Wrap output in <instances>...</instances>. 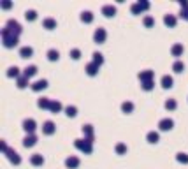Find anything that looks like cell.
Masks as SVG:
<instances>
[{
    "label": "cell",
    "instance_id": "1",
    "mask_svg": "<svg viewBox=\"0 0 188 169\" xmlns=\"http://www.w3.org/2000/svg\"><path fill=\"white\" fill-rule=\"evenodd\" d=\"M0 33H2V42H4V46L6 48H14L18 44V37L16 35H12L11 32H9V28L4 27L2 30H0Z\"/></svg>",
    "mask_w": 188,
    "mask_h": 169
},
{
    "label": "cell",
    "instance_id": "2",
    "mask_svg": "<svg viewBox=\"0 0 188 169\" xmlns=\"http://www.w3.org/2000/svg\"><path fill=\"white\" fill-rule=\"evenodd\" d=\"M74 146L77 148V150H81L83 153H91V152H93V145H91V143H88L85 137H83V139H76V141H74Z\"/></svg>",
    "mask_w": 188,
    "mask_h": 169
},
{
    "label": "cell",
    "instance_id": "3",
    "mask_svg": "<svg viewBox=\"0 0 188 169\" xmlns=\"http://www.w3.org/2000/svg\"><path fill=\"white\" fill-rule=\"evenodd\" d=\"M6 27L9 28V32L12 33V35H20V33L23 32V28H21V25L16 21V20H7V23H6Z\"/></svg>",
    "mask_w": 188,
    "mask_h": 169
},
{
    "label": "cell",
    "instance_id": "4",
    "mask_svg": "<svg viewBox=\"0 0 188 169\" xmlns=\"http://www.w3.org/2000/svg\"><path fill=\"white\" fill-rule=\"evenodd\" d=\"M106 37H107V32H106V28H102V27L95 28V32H93V41H95V42H97V44L106 42Z\"/></svg>",
    "mask_w": 188,
    "mask_h": 169
},
{
    "label": "cell",
    "instance_id": "5",
    "mask_svg": "<svg viewBox=\"0 0 188 169\" xmlns=\"http://www.w3.org/2000/svg\"><path fill=\"white\" fill-rule=\"evenodd\" d=\"M21 125H23V131L27 132V134H33V131L37 129V123H35L33 118H25Z\"/></svg>",
    "mask_w": 188,
    "mask_h": 169
},
{
    "label": "cell",
    "instance_id": "6",
    "mask_svg": "<svg viewBox=\"0 0 188 169\" xmlns=\"http://www.w3.org/2000/svg\"><path fill=\"white\" fill-rule=\"evenodd\" d=\"M81 131H83V134H85V139H86V141L93 145V139H95V136H93V125L86 123V125L81 127Z\"/></svg>",
    "mask_w": 188,
    "mask_h": 169
},
{
    "label": "cell",
    "instance_id": "7",
    "mask_svg": "<svg viewBox=\"0 0 188 169\" xmlns=\"http://www.w3.org/2000/svg\"><path fill=\"white\" fill-rule=\"evenodd\" d=\"M141 83H146V81H153V78H155V71H150V69H146V71H141L137 74Z\"/></svg>",
    "mask_w": 188,
    "mask_h": 169
},
{
    "label": "cell",
    "instance_id": "8",
    "mask_svg": "<svg viewBox=\"0 0 188 169\" xmlns=\"http://www.w3.org/2000/svg\"><path fill=\"white\" fill-rule=\"evenodd\" d=\"M172 127H174V120L172 118H162L158 122V129L160 131H171Z\"/></svg>",
    "mask_w": 188,
    "mask_h": 169
},
{
    "label": "cell",
    "instance_id": "9",
    "mask_svg": "<svg viewBox=\"0 0 188 169\" xmlns=\"http://www.w3.org/2000/svg\"><path fill=\"white\" fill-rule=\"evenodd\" d=\"M6 155H7V158H9L12 164H16V166H18V164H21V157H20V153L14 152L12 148H9V150H7Z\"/></svg>",
    "mask_w": 188,
    "mask_h": 169
},
{
    "label": "cell",
    "instance_id": "10",
    "mask_svg": "<svg viewBox=\"0 0 188 169\" xmlns=\"http://www.w3.org/2000/svg\"><path fill=\"white\" fill-rule=\"evenodd\" d=\"M102 14L106 18H111L116 14V6H113V4H106V6H102Z\"/></svg>",
    "mask_w": 188,
    "mask_h": 169
},
{
    "label": "cell",
    "instance_id": "11",
    "mask_svg": "<svg viewBox=\"0 0 188 169\" xmlns=\"http://www.w3.org/2000/svg\"><path fill=\"white\" fill-rule=\"evenodd\" d=\"M30 88H32L33 92H41V90H44V88H48V81H46V79H37L35 83L30 85Z\"/></svg>",
    "mask_w": 188,
    "mask_h": 169
},
{
    "label": "cell",
    "instance_id": "12",
    "mask_svg": "<svg viewBox=\"0 0 188 169\" xmlns=\"http://www.w3.org/2000/svg\"><path fill=\"white\" fill-rule=\"evenodd\" d=\"M35 143H37V136H35V134H27L25 139H23V146L25 148H32Z\"/></svg>",
    "mask_w": 188,
    "mask_h": 169
},
{
    "label": "cell",
    "instance_id": "13",
    "mask_svg": "<svg viewBox=\"0 0 188 169\" xmlns=\"http://www.w3.org/2000/svg\"><path fill=\"white\" fill-rule=\"evenodd\" d=\"M55 131H56V127H55V123L51 120L48 122H44V125H42V132L44 134H48V136H51V134H55Z\"/></svg>",
    "mask_w": 188,
    "mask_h": 169
},
{
    "label": "cell",
    "instance_id": "14",
    "mask_svg": "<svg viewBox=\"0 0 188 169\" xmlns=\"http://www.w3.org/2000/svg\"><path fill=\"white\" fill-rule=\"evenodd\" d=\"M65 166H67L69 169H76L77 166H79V158L74 157V155H70V157L65 158Z\"/></svg>",
    "mask_w": 188,
    "mask_h": 169
},
{
    "label": "cell",
    "instance_id": "15",
    "mask_svg": "<svg viewBox=\"0 0 188 169\" xmlns=\"http://www.w3.org/2000/svg\"><path fill=\"white\" fill-rule=\"evenodd\" d=\"M160 85L164 88H172V85H174V79H172V76H169V74H164L160 79Z\"/></svg>",
    "mask_w": 188,
    "mask_h": 169
},
{
    "label": "cell",
    "instance_id": "16",
    "mask_svg": "<svg viewBox=\"0 0 188 169\" xmlns=\"http://www.w3.org/2000/svg\"><path fill=\"white\" fill-rule=\"evenodd\" d=\"M146 139H148V143H151V145H155V143L160 141V134L156 131H150L148 134H146Z\"/></svg>",
    "mask_w": 188,
    "mask_h": 169
},
{
    "label": "cell",
    "instance_id": "17",
    "mask_svg": "<svg viewBox=\"0 0 188 169\" xmlns=\"http://www.w3.org/2000/svg\"><path fill=\"white\" fill-rule=\"evenodd\" d=\"M32 55H33L32 46H23V48H20V56H21V58H30Z\"/></svg>",
    "mask_w": 188,
    "mask_h": 169
},
{
    "label": "cell",
    "instance_id": "18",
    "mask_svg": "<svg viewBox=\"0 0 188 169\" xmlns=\"http://www.w3.org/2000/svg\"><path fill=\"white\" fill-rule=\"evenodd\" d=\"M42 27L48 28V30H53V28L56 27V20H55V18H51V16L44 18V20H42Z\"/></svg>",
    "mask_w": 188,
    "mask_h": 169
},
{
    "label": "cell",
    "instance_id": "19",
    "mask_svg": "<svg viewBox=\"0 0 188 169\" xmlns=\"http://www.w3.org/2000/svg\"><path fill=\"white\" fill-rule=\"evenodd\" d=\"M85 71H86L88 76H95V74L98 72V65H97V64H93V62H90V64H86Z\"/></svg>",
    "mask_w": 188,
    "mask_h": 169
},
{
    "label": "cell",
    "instance_id": "20",
    "mask_svg": "<svg viewBox=\"0 0 188 169\" xmlns=\"http://www.w3.org/2000/svg\"><path fill=\"white\" fill-rule=\"evenodd\" d=\"M35 74H37V67H35V65H27L25 69H23V76H27L28 79L33 78Z\"/></svg>",
    "mask_w": 188,
    "mask_h": 169
},
{
    "label": "cell",
    "instance_id": "21",
    "mask_svg": "<svg viewBox=\"0 0 188 169\" xmlns=\"http://www.w3.org/2000/svg\"><path fill=\"white\" fill-rule=\"evenodd\" d=\"M171 53H172V56H181L183 55V44L181 42H176V44H172V48H171Z\"/></svg>",
    "mask_w": 188,
    "mask_h": 169
},
{
    "label": "cell",
    "instance_id": "22",
    "mask_svg": "<svg viewBox=\"0 0 188 169\" xmlns=\"http://www.w3.org/2000/svg\"><path fill=\"white\" fill-rule=\"evenodd\" d=\"M37 106L41 109H49V106H51V99H48V97H39L37 99Z\"/></svg>",
    "mask_w": 188,
    "mask_h": 169
},
{
    "label": "cell",
    "instance_id": "23",
    "mask_svg": "<svg viewBox=\"0 0 188 169\" xmlns=\"http://www.w3.org/2000/svg\"><path fill=\"white\" fill-rule=\"evenodd\" d=\"M164 23H165L167 27H176L177 18L174 16V14H165V16H164Z\"/></svg>",
    "mask_w": 188,
    "mask_h": 169
},
{
    "label": "cell",
    "instance_id": "24",
    "mask_svg": "<svg viewBox=\"0 0 188 169\" xmlns=\"http://www.w3.org/2000/svg\"><path fill=\"white\" fill-rule=\"evenodd\" d=\"M30 162H32L33 166H42L44 164V157L41 155V153H33L32 157H30Z\"/></svg>",
    "mask_w": 188,
    "mask_h": 169
},
{
    "label": "cell",
    "instance_id": "25",
    "mask_svg": "<svg viewBox=\"0 0 188 169\" xmlns=\"http://www.w3.org/2000/svg\"><path fill=\"white\" fill-rule=\"evenodd\" d=\"M81 21L83 23H91L93 21V12L91 11H83L81 12Z\"/></svg>",
    "mask_w": 188,
    "mask_h": 169
},
{
    "label": "cell",
    "instance_id": "26",
    "mask_svg": "<svg viewBox=\"0 0 188 169\" xmlns=\"http://www.w3.org/2000/svg\"><path fill=\"white\" fill-rule=\"evenodd\" d=\"M46 56H48L49 62H56V60L60 58V53H58V49H49Z\"/></svg>",
    "mask_w": 188,
    "mask_h": 169
},
{
    "label": "cell",
    "instance_id": "27",
    "mask_svg": "<svg viewBox=\"0 0 188 169\" xmlns=\"http://www.w3.org/2000/svg\"><path fill=\"white\" fill-rule=\"evenodd\" d=\"M49 111H51V113H60V111H62V102H60V100H51Z\"/></svg>",
    "mask_w": 188,
    "mask_h": 169
},
{
    "label": "cell",
    "instance_id": "28",
    "mask_svg": "<svg viewBox=\"0 0 188 169\" xmlns=\"http://www.w3.org/2000/svg\"><path fill=\"white\" fill-rule=\"evenodd\" d=\"M121 111H123V113H132V111H134V102H130V100L121 102Z\"/></svg>",
    "mask_w": 188,
    "mask_h": 169
},
{
    "label": "cell",
    "instance_id": "29",
    "mask_svg": "<svg viewBox=\"0 0 188 169\" xmlns=\"http://www.w3.org/2000/svg\"><path fill=\"white\" fill-rule=\"evenodd\" d=\"M7 78H20V69H18L16 65H12V67H9L7 69Z\"/></svg>",
    "mask_w": 188,
    "mask_h": 169
},
{
    "label": "cell",
    "instance_id": "30",
    "mask_svg": "<svg viewBox=\"0 0 188 169\" xmlns=\"http://www.w3.org/2000/svg\"><path fill=\"white\" fill-rule=\"evenodd\" d=\"M91 56H93V64H97L98 67H100V65L104 64V56H102V53H98V51H95V53L91 55Z\"/></svg>",
    "mask_w": 188,
    "mask_h": 169
},
{
    "label": "cell",
    "instance_id": "31",
    "mask_svg": "<svg viewBox=\"0 0 188 169\" xmlns=\"http://www.w3.org/2000/svg\"><path fill=\"white\" fill-rule=\"evenodd\" d=\"M172 71L174 72H183L185 71V64H183L181 60H176L174 64H172Z\"/></svg>",
    "mask_w": 188,
    "mask_h": 169
},
{
    "label": "cell",
    "instance_id": "32",
    "mask_svg": "<svg viewBox=\"0 0 188 169\" xmlns=\"http://www.w3.org/2000/svg\"><path fill=\"white\" fill-rule=\"evenodd\" d=\"M164 106H165V109L172 111V109H176V108H177V102H176V99H167Z\"/></svg>",
    "mask_w": 188,
    "mask_h": 169
},
{
    "label": "cell",
    "instance_id": "33",
    "mask_svg": "<svg viewBox=\"0 0 188 169\" xmlns=\"http://www.w3.org/2000/svg\"><path fill=\"white\" fill-rule=\"evenodd\" d=\"M16 85H18V88L28 87V78L27 76H20V78H18V81H16Z\"/></svg>",
    "mask_w": 188,
    "mask_h": 169
},
{
    "label": "cell",
    "instance_id": "34",
    "mask_svg": "<svg viewBox=\"0 0 188 169\" xmlns=\"http://www.w3.org/2000/svg\"><path fill=\"white\" fill-rule=\"evenodd\" d=\"M176 160L181 162V164H188V155L183 153V152H179V153H176Z\"/></svg>",
    "mask_w": 188,
    "mask_h": 169
},
{
    "label": "cell",
    "instance_id": "35",
    "mask_svg": "<svg viewBox=\"0 0 188 169\" xmlns=\"http://www.w3.org/2000/svg\"><path fill=\"white\" fill-rule=\"evenodd\" d=\"M70 58H72V60H79L81 58V49H77V48H72L70 49Z\"/></svg>",
    "mask_w": 188,
    "mask_h": 169
},
{
    "label": "cell",
    "instance_id": "36",
    "mask_svg": "<svg viewBox=\"0 0 188 169\" xmlns=\"http://www.w3.org/2000/svg\"><path fill=\"white\" fill-rule=\"evenodd\" d=\"M65 113H67V116L72 118V116L77 115V108H76V106H67V108H65Z\"/></svg>",
    "mask_w": 188,
    "mask_h": 169
},
{
    "label": "cell",
    "instance_id": "37",
    "mask_svg": "<svg viewBox=\"0 0 188 169\" xmlns=\"http://www.w3.org/2000/svg\"><path fill=\"white\" fill-rule=\"evenodd\" d=\"M25 18H27L28 21H33L37 18V12L33 11V9H28V11H25Z\"/></svg>",
    "mask_w": 188,
    "mask_h": 169
},
{
    "label": "cell",
    "instance_id": "38",
    "mask_svg": "<svg viewBox=\"0 0 188 169\" xmlns=\"http://www.w3.org/2000/svg\"><path fill=\"white\" fill-rule=\"evenodd\" d=\"M130 11L134 12V14H141V12H142V7H141L139 2H135V4H132V6H130Z\"/></svg>",
    "mask_w": 188,
    "mask_h": 169
},
{
    "label": "cell",
    "instance_id": "39",
    "mask_svg": "<svg viewBox=\"0 0 188 169\" xmlns=\"http://www.w3.org/2000/svg\"><path fill=\"white\" fill-rule=\"evenodd\" d=\"M114 150H116V153H120V155H123V153H127V145H125V143H118Z\"/></svg>",
    "mask_w": 188,
    "mask_h": 169
},
{
    "label": "cell",
    "instance_id": "40",
    "mask_svg": "<svg viewBox=\"0 0 188 169\" xmlns=\"http://www.w3.org/2000/svg\"><path fill=\"white\" fill-rule=\"evenodd\" d=\"M142 21H144L146 27H153V25H155V18L148 14V16H144V20H142Z\"/></svg>",
    "mask_w": 188,
    "mask_h": 169
},
{
    "label": "cell",
    "instance_id": "41",
    "mask_svg": "<svg viewBox=\"0 0 188 169\" xmlns=\"http://www.w3.org/2000/svg\"><path fill=\"white\" fill-rule=\"evenodd\" d=\"M141 87H142V90H146V92H150V90H153V87H155V83H153V81H146V83H141Z\"/></svg>",
    "mask_w": 188,
    "mask_h": 169
},
{
    "label": "cell",
    "instance_id": "42",
    "mask_svg": "<svg viewBox=\"0 0 188 169\" xmlns=\"http://www.w3.org/2000/svg\"><path fill=\"white\" fill-rule=\"evenodd\" d=\"M141 7H142V11H148L150 9V2H146V0H139Z\"/></svg>",
    "mask_w": 188,
    "mask_h": 169
},
{
    "label": "cell",
    "instance_id": "43",
    "mask_svg": "<svg viewBox=\"0 0 188 169\" xmlns=\"http://www.w3.org/2000/svg\"><path fill=\"white\" fill-rule=\"evenodd\" d=\"M0 150H2V152H4V153H6L7 150H9V146H7V143L4 141V139H2V141H0Z\"/></svg>",
    "mask_w": 188,
    "mask_h": 169
},
{
    "label": "cell",
    "instance_id": "44",
    "mask_svg": "<svg viewBox=\"0 0 188 169\" xmlns=\"http://www.w3.org/2000/svg\"><path fill=\"white\" fill-rule=\"evenodd\" d=\"M0 6L4 7V9H9V7L12 6V2H9V0H4V2H2V4H0Z\"/></svg>",
    "mask_w": 188,
    "mask_h": 169
},
{
    "label": "cell",
    "instance_id": "45",
    "mask_svg": "<svg viewBox=\"0 0 188 169\" xmlns=\"http://www.w3.org/2000/svg\"><path fill=\"white\" fill-rule=\"evenodd\" d=\"M179 16H181L183 20H186V21H188V9H181V14H179Z\"/></svg>",
    "mask_w": 188,
    "mask_h": 169
},
{
    "label": "cell",
    "instance_id": "46",
    "mask_svg": "<svg viewBox=\"0 0 188 169\" xmlns=\"http://www.w3.org/2000/svg\"><path fill=\"white\" fill-rule=\"evenodd\" d=\"M179 6L181 9H188V0H179Z\"/></svg>",
    "mask_w": 188,
    "mask_h": 169
}]
</instances>
